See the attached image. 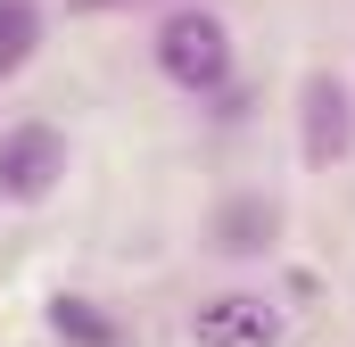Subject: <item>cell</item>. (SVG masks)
I'll list each match as a JSON object with an SVG mask.
<instances>
[{
    "mask_svg": "<svg viewBox=\"0 0 355 347\" xmlns=\"http://www.w3.org/2000/svg\"><path fill=\"white\" fill-rule=\"evenodd\" d=\"M149 58H157V75H166L174 91L215 99V91L232 83V25H223L215 8H174V17L157 25Z\"/></svg>",
    "mask_w": 355,
    "mask_h": 347,
    "instance_id": "6da1fadb",
    "label": "cell"
},
{
    "mask_svg": "<svg viewBox=\"0 0 355 347\" xmlns=\"http://www.w3.org/2000/svg\"><path fill=\"white\" fill-rule=\"evenodd\" d=\"M67 166H75V149H67L58 124H42V116L8 124L0 133V207H42L67 182Z\"/></svg>",
    "mask_w": 355,
    "mask_h": 347,
    "instance_id": "7a4b0ae2",
    "label": "cell"
},
{
    "mask_svg": "<svg viewBox=\"0 0 355 347\" xmlns=\"http://www.w3.org/2000/svg\"><path fill=\"white\" fill-rule=\"evenodd\" d=\"M297 158L314 174L355 158V91L339 75H306V91H297Z\"/></svg>",
    "mask_w": 355,
    "mask_h": 347,
    "instance_id": "3957f363",
    "label": "cell"
},
{
    "mask_svg": "<svg viewBox=\"0 0 355 347\" xmlns=\"http://www.w3.org/2000/svg\"><path fill=\"white\" fill-rule=\"evenodd\" d=\"M281 306H272L265 289H215V298H198L190 306V339L198 347H281Z\"/></svg>",
    "mask_w": 355,
    "mask_h": 347,
    "instance_id": "277c9868",
    "label": "cell"
},
{
    "mask_svg": "<svg viewBox=\"0 0 355 347\" xmlns=\"http://www.w3.org/2000/svg\"><path fill=\"white\" fill-rule=\"evenodd\" d=\"M272 240H281V207H272L265 190H240V198H223L215 207V257H272Z\"/></svg>",
    "mask_w": 355,
    "mask_h": 347,
    "instance_id": "5b68a950",
    "label": "cell"
},
{
    "mask_svg": "<svg viewBox=\"0 0 355 347\" xmlns=\"http://www.w3.org/2000/svg\"><path fill=\"white\" fill-rule=\"evenodd\" d=\"M50 331L67 347H124V323H116L99 298H83V289H58V298H50Z\"/></svg>",
    "mask_w": 355,
    "mask_h": 347,
    "instance_id": "8992f818",
    "label": "cell"
},
{
    "mask_svg": "<svg viewBox=\"0 0 355 347\" xmlns=\"http://www.w3.org/2000/svg\"><path fill=\"white\" fill-rule=\"evenodd\" d=\"M42 50V0H0V75H17Z\"/></svg>",
    "mask_w": 355,
    "mask_h": 347,
    "instance_id": "52a82bcc",
    "label": "cell"
},
{
    "mask_svg": "<svg viewBox=\"0 0 355 347\" xmlns=\"http://www.w3.org/2000/svg\"><path fill=\"white\" fill-rule=\"evenodd\" d=\"M75 8H124V0H75Z\"/></svg>",
    "mask_w": 355,
    "mask_h": 347,
    "instance_id": "ba28073f",
    "label": "cell"
}]
</instances>
